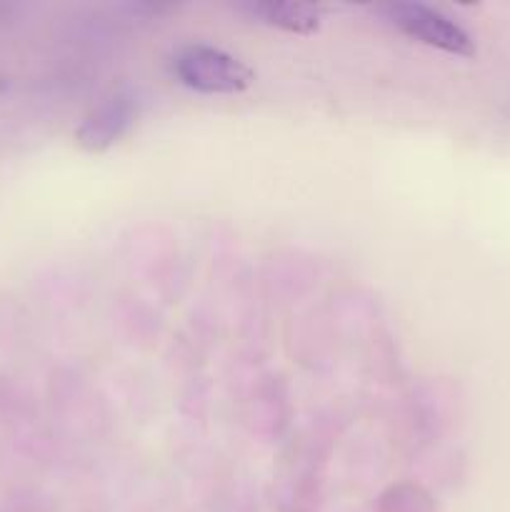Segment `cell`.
<instances>
[{
	"label": "cell",
	"instance_id": "obj_1",
	"mask_svg": "<svg viewBox=\"0 0 510 512\" xmlns=\"http://www.w3.org/2000/svg\"><path fill=\"white\" fill-rule=\"evenodd\" d=\"M175 78L190 90L208 95H235L255 83V73L228 50L205 43H188L170 58Z\"/></svg>",
	"mask_w": 510,
	"mask_h": 512
},
{
	"label": "cell",
	"instance_id": "obj_2",
	"mask_svg": "<svg viewBox=\"0 0 510 512\" xmlns=\"http://www.w3.org/2000/svg\"><path fill=\"white\" fill-rule=\"evenodd\" d=\"M380 13L385 15L390 25L405 33L408 38L438 48L443 53L458 55V58H473L475 40L460 23H455L443 10L413 0H395V3L380 5Z\"/></svg>",
	"mask_w": 510,
	"mask_h": 512
},
{
	"label": "cell",
	"instance_id": "obj_3",
	"mask_svg": "<svg viewBox=\"0 0 510 512\" xmlns=\"http://www.w3.org/2000/svg\"><path fill=\"white\" fill-rule=\"evenodd\" d=\"M140 115V100L133 90H118L100 100L80 120L75 130V143L85 153H105L135 128Z\"/></svg>",
	"mask_w": 510,
	"mask_h": 512
},
{
	"label": "cell",
	"instance_id": "obj_4",
	"mask_svg": "<svg viewBox=\"0 0 510 512\" xmlns=\"http://www.w3.org/2000/svg\"><path fill=\"white\" fill-rule=\"evenodd\" d=\"M240 10L253 18L273 25V28L288 30L295 35H313L320 30V8L310 3H295V0H250L240 5Z\"/></svg>",
	"mask_w": 510,
	"mask_h": 512
}]
</instances>
